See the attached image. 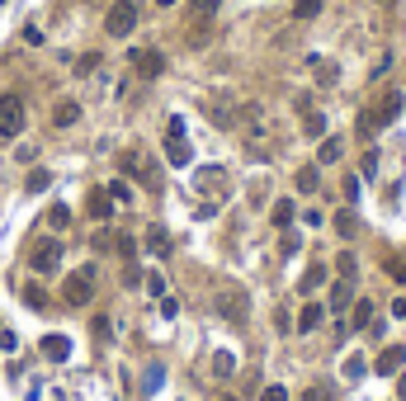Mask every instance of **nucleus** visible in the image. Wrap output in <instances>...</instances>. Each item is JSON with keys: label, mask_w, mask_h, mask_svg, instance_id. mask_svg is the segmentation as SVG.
Returning <instances> with one entry per match:
<instances>
[{"label": "nucleus", "mask_w": 406, "mask_h": 401, "mask_svg": "<svg viewBox=\"0 0 406 401\" xmlns=\"http://www.w3.org/2000/svg\"><path fill=\"white\" fill-rule=\"evenodd\" d=\"M402 109H406L402 90H388V94H383V99H378V104L359 118V137H374L378 128H392L397 118H402Z\"/></svg>", "instance_id": "nucleus-1"}, {"label": "nucleus", "mask_w": 406, "mask_h": 401, "mask_svg": "<svg viewBox=\"0 0 406 401\" xmlns=\"http://www.w3.org/2000/svg\"><path fill=\"white\" fill-rule=\"evenodd\" d=\"M94 297V269L85 264V269H71L66 274V283H62V302L66 307H85Z\"/></svg>", "instance_id": "nucleus-2"}, {"label": "nucleus", "mask_w": 406, "mask_h": 401, "mask_svg": "<svg viewBox=\"0 0 406 401\" xmlns=\"http://www.w3.org/2000/svg\"><path fill=\"white\" fill-rule=\"evenodd\" d=\"M246 311H250V297L241 293L236 283H227V288L218 293V316H227L232 326H241V321H246Z\"/></svg>", "instance_id": "nucleus-3"}, {"label": "nucleus", "mask_w": 406, "mask_h": 401, "mask_svg": "<svg viewBox=\"0 0 406 401\" xmlns=\"http://www.w3.org/2000/svg\"><path fill=\"white\" fill-rule=\"evenodd\" d=\"M104 29H109V38H128V33L137 29V5H133V0H113Z\"/></svg>", "instance_id": "nucleus-4"}, {"label": "nucleus", "mask_w": 406, "mask_h": 401, "mask_svg": "<svg viewBox=\"0 0 406 401\" xmlns=\"http://www.w3.org/2000/svg\"><path fill=\"white\" fill-rule=\"evenodd\" d=\"M19 132H24V99L0 94V137H19Z\"/></svg>", "instance_id": "nucleus-5"}, {"label": "nucleus", "mask_w": 406, "mask_h": 401, "mask_svg": "<svg viewBox=\"0 0 406 401\" xmlns=\"http://www.w3.org/2000/svg\"><path fill=\"white\" fill-rule=\"evenodd\" d=\"M57 264H62V241H38V250H33V274H57Z\"/></svg>", "instance_id": "nucleus-6"}, {"label": "nucleus", "mask_w": 406, "mask_h": 401, "mask_svg": "<svg viewBox=\"0 0 406 401\" xmlns=\"http://www.w3.org/2000/svg\"><path fill=\"white\" fill-rule=\"evenodd\" d=\"M133 71L147 80H156L161 71H166V57H161L156 47H133Z\"/></svg>", "instance_id": "nucleus-7"}, {"label": "nucleus", "mask_w": 406, "mask_h": 401, "mask_svg": "<svg viewBox=\"0 0 406 401\" xmlns=\"http://www.w3.org/2000/svg\"><path fill=\"white\" fill-rule=\"evenodd\" d=\"M402 369H406V345H388V350L374 359V373H383V378H397Z\"/></svg>", "instance_id": "nucleus-8"}, {"label": "nucleus", "mask_w": 406, "mask_h": 401, "mask_svg": "<svg viewBox=\"0 0 406 401\" xmlns=\"http://www.w3.org/2000/svg\"><path fill=\"white\" fill-rule=\"evenodd\" d=\"M85 213H90L94 222H104V217L113 213V199H109V189H90V199H85Z\"/></svg>", "instance_id": "nucleus-9"}, {"label": "nucleus", "mask_w": 406, "mask_h": 401, "mask_svg": "<svg viewBox=\"0 0 406 401\" xmlns=\"http://www.w3.org/2000/svg\"><path fill=\"white\" fill-rule=\"evenodd\" d=\"M147 250H152V255H161V260H166V255H171V232H166V227H147Z\"/></svg>", "instance_id": "nucleus-10"}, {"label": "nucleus", "mask_w": 406, "mask_h": 401, "mask_svg": "<svg viewBox=\"0 0 406 401\" xmlns=\"http://www.w3.org/2000/svg\"><path fill=\"white\" fill-rule=\"evenodd\" d=\"M43 354L52 359V364H66V359H71V340H66V335H47L43 340Z\"/></svg>", "instance_id": "nucleus-11"}, {"label": "nucleus", "mask_w": 406, "mask_h": 401, "mask_svg": "<svg viewBox=\"0 0 406 401\" xmlns=\"http://www.w3.org/2000/svg\"><path fill=\"white\" fill-rule=\"evenodd\" d=\"M166 156H171V166H180V170L194 161V152H189V142H185V137H166Z\"/></svg>", "instance_id": "nucleus-12"}, {"label": "nucleus", "mask_w": 406, "mask_h": 401, "mask_svg": "<svg viewBox=\"0 0 406 401\" xmlns=\"http://www.w3.org/2000/svg\"><path fill=\"white\" fill-rule=\"evenodd\" d=\"M355 302V278H340L336 288H331V311H345Z\"/></svg>", "instance_id": "nucleus-13"}, {"label": "nucleus", "mask_w": 406, "mask_h": 401, "mask_svg": "<svg viewBox=\"0 0 406 401\" xmlns=\"http://www.w3.org/2000/svg\"><path fill=\"white\" fill-rule=\"evenodd\" d=\"M321 316H326V307L302 302V311H297V331H302V335H307V331H316V326H321Z\"/></svg>", "instance_id": "nucleus-14"}, {"label": "nucleus", "mask_w": 406, "mask_h": 401, "mask_svg": "<svg viewBox=\"0 0 406 401\" xmlns=\"http://www.w3.org/2000/svg\"><path fill=\"white\" fill-rule=\"evenodd\" d=\"M52 123H57V128H71V123H80V104H76V99H62V104L52 109Z\"/></svg>", "instance_id": "nucleus-15"}, {"label": "nucleus", "mask_w": 406, "mask_h": 401, "mask_svg": "<svg viewBox=\"0 0 406 401\" xmlns=\"http://www.w3.org/2000/svg\"><path fill=\"white\" fill-rule=\"evenodd\" d=\"M350 326H355V331H369V326H374V302H369V297H359V302H355Z\"/></svg>", "instance_id": "nucleus-16"}, {"label": "nucleus", "mask_w": 406, "mask_h": 401, "mask_svg": "<svg viewBox=\"0 0 406 401\" xmlns=\"http://www.w3.org/2000/svg\"><path fill=\"white\" fill-rule=\"evenodd\" d=\"M340 152H345L340 137H321V152H316V161H321V166H336V161H340Z\"/></svg>", "instance_id": "nucleus-17"}, {"label": "nucleus", "mask_w": 406, "mask_h": 401, "mask_svg": "<svg viewBox=\"0 0 406 401\" xmlns=\"http://www.w3.org/2000/svg\"><path fill=\"white\" fill-rule=\"evenodd\" d=\"M199 189H227V170L203 166V170H199Z\"/></svg>", "instance_id": "nucleus-18"}, {"label": "nucleus", "mask_w": 406, "mask_h": 401, "mask_svg": "<svg viewBox=\"0 0 406 401\" xmlns=\"http://www.w3.org/2000/svg\"><path fill=\"white\" fill-rule=\"evenodd\" d=\"M47 227H52V232H66V227H71V208H66V203H52V208H47Z\"/></svg>", "instance_id": "nucleus-19"}, {"label": "nucleus", "mask_w": 406, "mask_h": 401, "mask_svg": "<svg viewBox=\"0 0 406 401\" xmlns=\"http://www.w3.org/2000/svg\"><path fill=\"white\" fill-rule=\"evenodd\" d=\"M302 132H307V137H326V118H321L316 109H307V113H302Z\"/></svg>", "instance_id": "nucleus-20"}, {"label": "nucleus", "mask_w": 406, "mask_h": 401, "mask_svg": "<svg viewBox=\"0 0 406 401\" xmlns=\"http://www.w3.org/2000/svg\"><path fill=\"white\" fill-rule=\"evenodd\" d=\"M316 185H321V170H316V166L297 170V189H302V194H316Z\"/></svg>", "instance_id": "nucleus-21"}, {"label": "nucleus", "mask_w": 406, "mask_h": 401, "mask_svg": "<svg viewBox=\"0 0 406 401\" xmlns=\"http://www.w3.org/2000/svg\"><path fill=\"white\" fill-rule=\"evenodd\" d=\"M269 222H274V227H288V222H293V199L274 203V208H269Z\"/></svg>", "instance_id": "nucleus-22"}, {"label": "nucleus", "mask_w": 406, "mask_h": 401, "mask_svg": "<svg viewBox=\"0 0 406 401\" xmlns=\"http://www.w3.org/2000/svg\"><path fill=\"white\" fill-rule=\"evenodd\" d=\"M222 10V0H189V15L194 19H213Z\"/></svg>", "instance_id": "nucleus-23"}, {"label": "nucleus", "mask_w": 406, "mask_h": 401, "mask_svg": "<svg viewBox=\"0 0 406 401\" xmlns=\"http://www.w3.org/2000/svg\"><path fill=\"white\" fill-rule=\"evenodd\" d=\"M24 302H29L33 311H43V307H47V293H43V283H24Z\"/></svg>", "instance_id": "nucleus-24"}, {"label": "nucleus", "mask_w": 406, "mask_h": 401, "mask_svg": "<svg viewBox=\"0 0 406 401\" xmlns=\"http://www.w3.org/2000/svg\"><path fill=\"white\" fill-rule=\"evenodd\" d=\"M321 283H326V269H321V264H312V269L302 274V293H316Z\"/></svg>", "instance_id": "nucleus-25"}, {"label": "nucleus", "mask_w": 406, "mask_h": 401, "mask_svg": "<svg viewBox=\"0 0 406 401\" xmlns=\"http://www.w3.org/2000/svg\"><path fill=\"white\" fill-rule=\"evenodd\" d=\"M232 369H236V359L227 354V350H218V354H213V373H218V378H227Z\"/></svg>", "instance_id": "nucleus-26"}, {"label": "nucleus", "mask_w": 406, "mask_h": 401, "mask_svg": "<svg viewBox=\"0 0 406 401\" xmlns=\"http://www.w3.org/2000/svg\"><path fill=\"white\" fill-rule=\"evenodd\" d=\"M293 15H297V19H316V15H321V0H297Z\"/></svg>", "instance_id": "nucleus-27"}, {"label": "nucleus", "mask_w": 406, "mask_h": 401, "mask_svg": "<svg viewBox=\"0 0 406 401\" xmlns=\"http://www.w3.org/2000/svg\"><path fill=\"white\" fill-rule=\"evenodd\" d=\"M364 369H369V364H364V354H350V359H345V378H350V383H355V378H364Z\"/></svg>", "instance_id": "nucleus-28"}, {"label": "nucleus", "mask_w": 406, "mask_h": 401, "mask_svg": "<svg viewBox=\"0 0 406 401\" xmlns=\"http://www.w3.org/2000/svg\"><path fill=\"white\" fill-rule=\"evenodd\" d=\"M47 185H52V175H47V170H33V175H29V194H43Z\"/></svg>", "instance_id": "nucleus-29"}, {"label": "nucleus", "mask_w": 406, "mask_h": 401, "mask_svg": "<svg viewBox=\"0 0 406 401\" xmlns=\"http://www.w3.org/2000/svg\"><path fill=\"white\" fill-rule=\"evenodd\" d=\"M336 232L340 236H355V213L345 208V213H336Z\"/></svg>", "instance_id": "nucleus-30"}, {"label": "nucleus", "mask_w": 406, "mask_h": 401, "mask_svg": "<svg viewBox=\"0 0 406 401\" xmlns=\"http://www.w3.org/2000/svg\"><path fill=\"white\" fill-rule=\"evenodd\" d=\"M109 199H113V203H128V199H133V189H128V180H113V185H109Z\"/></svg>", "instance_id": "nucleus-31"}, {"label": "nucleus", "mask_w": 406, "mask_h": 401, "mask_svg": "<svg viewBox=\"0 0 406 401\" xmlns=\"http://www.w3.org/2000/svg\"><path fill=\"white\" fill-rule=\"evenodd\" d=\"M331 397H336V392H331L326 383H316V387H307V397H302V401H331Z\"/></svg>", "instance_id": "nucleus-32"}, {"label": "nucleus", "mask_w": 406, "mask_h": 401, "mask_svg": "<svg viewBox=\"0 0 406 401\" xmlns=\"http://www.w3.org/2000/svg\"><path fill=\"white\" fill-rule=\"evenodd\" d=\"M388 278L392 283H406V260H388Z\"/></svg>", "instance_id": "nucleus-33"}, {"label": "nucleus", "mask_w": 406, "mask_h": 401, "mask_svg": "<svg viewBox=\"0 0 406 401\" xmlns=\"http://www.w3.org/2000/svg\"><path fill=\"white\" fill-rule=\"evenodd\" d=\"M113 250H118L123 260H133V250H137V241H133V236H118V241H113Z\"/></svg>", "instance_id": "nucleus-34"}, {"label": "nucleus", "mask_w": 406, "mask_h": 401, "mask_svg": "<svg viewBox=\"0 0 406 401\" xmlns=\"http://www.w3.org/2000/svg\"><path fill=\"white\" fill-rule=\"evenodd\" d=\"M94 66H99V52H85V57H80V62H76V71H80V76H90Z\"/></svg>", "instance_id": "nucleus-35"}, {"label": "nucleus", "mask_w": 406, "mask_h": 401, "mask_svg": "<svg viewBox=\"0 0 406 401\" xmlns=\"http://www.w3.org/2000/svg\"><path fill=\"white\" fill-rule=\"evenodd\" d=\"M147 293H152V297H166V278H161V274H147Z\"/></svg>", "instance_id": "nucleus-36"}, {"label": "nucleus", "mask_w": 406, "mask_h": 401, "mask_svg": "<svg viewBox=\"0 0 406 401\" xmlns=\"http://www.w3.org/2000/svg\"><path fill=\"white\" fill-rule=\"evenodd\" d=\"M336 269H340V278H355V255H350V250H345L340 260H336Z\"/></svg>", "instance_id": "nucleus-37"}, {"label": "nucleus", "mask_w": 406, "mask_h": 401, "mask_svg": "<svg viewBox=\"0 0 406 401\" xmlns=\"http://www.w3.org/2000/svg\"><path fill=\"white\" fill-rule=\"evenodd\" d=\"M345 199H350V203L359 199V175H345Z\"/></svg>", "instance_id": "nucleus-38"}, {"label": "nucleus", "mask_w": 406, "mask_h": 401, "mask_svg": "<svg viewBox=\"0 0 406 401\" xmlns=\"http://www.w3.org/2000/svg\"><path fill=\"white\" fill-rule=\"evenodd\" d=\"M378 170V152H364V161H359V175H374Z\"/></svg>", "instance_id": "nucleus-39"}, {"label": "nucleus", "mask_w": 406, "mask_h": 401, "mask_svg": "<svg viewBox=\"0 0 406 401\" xmlns=\"http://www.w3.org/2000/svg\"><path fill=\"white\" fill-rule=\"evenodd\" d=\"M123 283H128V288H137V283H142V269H137V264H128V269H123Z\"/></svg>", "instance_id": "nucleus-40"}, {"label": "nucleus", "mask_w": 406, "mask_h": 401, "mask_svg": "<svg viewBox=\"0 0 406 401\" xmlns=\"http://www.w3.org/2000/svg\"><path fill=\"white\" fill-rule=\"evenodd\" d=\"M260 401H288V392H283V387H265V397Z\"/></svg>", "instance_id": "nucleus-41"}, {"label": "nucleus", "mask_w": 406, "mask_h": 401, "mask_svg": "<svg viewBox=\"0 0 406 401\" xmlns=\"http://www.w3.org/2000/svg\"><path fill=\"white\" fill-rule=\"evenodd\" d=\"M392 316H402V321H406V297H397V302H392Z\"/></svg>", "instance_id": "nucleus-42"}, {"label": "nucleus", "mask_w": 406, "mask_h": 401, "mask_svg": "<svg viewBox=\"0 0 406 401\" xmlns=\"http://www.w3.org/2000/svg\"><path fill=\"white\" fill-rule=\"evenodd\" d=\"M397 397H402V401H406V369H402V373H397Z\"/></svg>", "instance_id": "nucleus-43"}, {"label": "nucleus", "mask_w": 406, "mask_h": 401, "mask_svg": "<svg viewBox=\"0 0 406 401\" xmlns=\"http://www.w3.org/2000/svg\"><path fill=\"white\" fill-rule=\"evenodd\" d=\"M378 5H388V10H392V5H397V0H378Z\"/></svg>", "instance_id": "nucleus-44"}, {"label": "nucleus", "mask_w": 406, "mask_h": 401, "mask_svg": "<svg viewBox=\"0 0 406 401\" xmlns=\"http://www.w3.org/2000/svg\"><path fill=\"white\" fill-rule=\"evenodd\" d=\"M156 5H175V0H156Z\"/></svg>", "instance_id": "nucleus-45"}, {"label": "nucleus", "mask_w": 406, "mask_h": 401, "mask_svg": "<svg viewBox=\"0 0 406 401\" xmlns=\"http://www.w3.org/2000/svg\"><path fill=\"white\" fill-rule=\"evenodd\" d=\"M0 5H5V0H0Z\"/></svg>", "instance_id": "nucleus-46"}, {"label": "nucleus", "mask_w": 406, "mask_h": 401, "mask_svg": "<svg viewBox=\"0 0 406 401\" xmlns=\"http://www.w3.org/2000/svg\"><path fill=\"white\" fill-rule=\"evenodd\" d=\"M227 401H232V397H227Z\"/></svg>", "instance_id": "nucleus-47"}]
</instances>
